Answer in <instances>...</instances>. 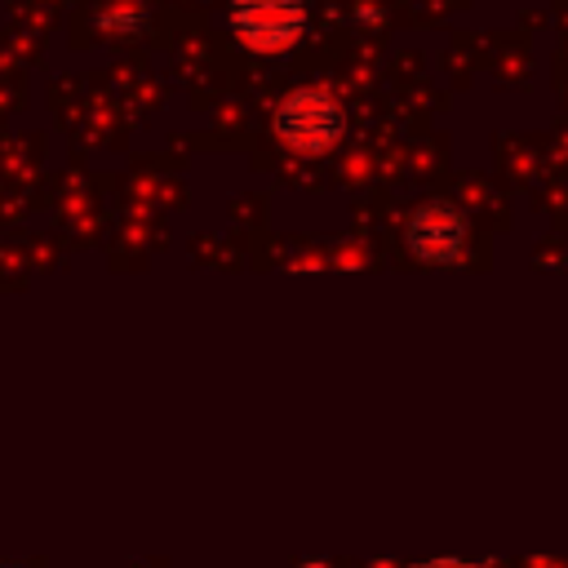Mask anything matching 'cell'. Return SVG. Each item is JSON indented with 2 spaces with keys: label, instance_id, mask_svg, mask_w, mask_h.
<instances>
[{
  "label": "cell",
  "instance_id": "1",
  "mask_svg": "<svg viewBox=\"0 0 568 568\" xmlns=\"http://www.w3.org/2000/svg\"><path fill=\"white\" fill-rule=\"evenodd\" d=\"M271 129H275V138H280L288 151H297V155H324V151H333V146L342 142V133H346V111H342V102H337L328 89L302 84V89H288V93L275 102Z\"/></svg>",
  "mask_w": 568,
  "mask_h": 568
},
{
  "label": "cell",
  "instance_id": "2",
  "mask_svg": "<svg viewBox=\"0 0 568 568\" xmlns=\"http://www.w3.org/2000/svg\"><path fill=\"white\" fill-rule=\"evenodd\" d=\"M306 0H231L226 27L248 53H288L306 36Z\"/></svg>",
  "mask_w": 568,
  "mask_h": 568
},
{
  "label": "cell",
  "instance_id": "3",
  "mask_svg": "<svg viewBox=\"0 0 568 568\" xmlns=\"http://www.w3.org/2000/svg\"><path fill=\"white\" fill-rule=\"evenodd\" d=\"M466 213L448 200H426L422 209H413V217L404 222V244L417 262L426 266H453L462 262L466 248Z\"/></svg>",
  "mask_w": 568,
  "mask_h": 568
},
{
  "label": "cell",
  "instance_id": "4",
  "mask_svg": "<svg viewBox=\"0 0 568 568\" xmlns=\"http://www.w3.org/2000/svg\"><path fill=\"white\" fill-rule=\"evenodd\" d=\"M151 22L146 4L142 0H106L98 13H93V27L102 36H142Z\"/></svg>",
  "mask_w": 568,
  "mask_h": 568
},
{
  "label": "cell",
  "instance_id": "5",
  "mask_svg": "<svg viewBox=\"0 0 568 568\" xmlns=\"http://www.w3.org/2000/svg\"><path fill=\"white\" fill-rule=\"evenodd\" d=\"M413 568H484L475 559H426V564H413Z\"/></svg>",
  "mask_w": 568,
  "mask_h": 568
}]
</instances>
